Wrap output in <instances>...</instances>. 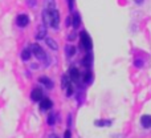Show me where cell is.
<instances>
[{
    "instance_id": "6da1fadb",
    "label": "cell",
    "mask_w": 151,
    "mask_h": 138,
    "mask_svg": "<svg viewBox=\"0 0 151 138\" xmlns=\"http://www.w3.org/2000/svg\"><path fill=\"white\" fill-rule=\"evenodd\" d=\"M31 52L36 56L37 60H41V61L42 60H47V53L44 52V49H42L39 44H32L31 45Z\"/></svg>"
},
{
    "instance_id": "7a4b0ae2",
    "label": "cell",
    "mask_w": 151,
    "mask_h": 138,
    "mask_svg": "<svg viewBox=\"0 0 151 138\" xmlns=\"http://www.w3.org/2000/svg\"><path fill=\"white\" fill-rule=\"evenodd\" d=\"M50 27L55 29H58V25H60V13L56 9H50Z\"/></svg>"
},
{
    "instance_id": "3957f363",
    "label": "cell",
    "mask_w": 151,
    "mask_h": 138,
    "mask_svg": "<svg viewBox=\"0 0 151 138\" xmlns=\"http://www.w3.org/2000/svg\"><path fill=\"white\" fill-rule=\"evenodd\" d=\"M80 37H81V44H82L83 49H85V51H90L91 49V40H90V37H89V35L83 31V32H81Z\"/></svg>"
},
{
    "instance_id": "277c9868",
    "label": "cell",
    "mask_w": 151,
    "mask_h": 138,
    "mask_svg": "<svg viewBox=\"0 0 151 138\" xmlns=\"http://www.w3.org/2000/svg\"><path fill=\"white\" fill-rule=\"evenodd\" d=\"M47 37V27L44 24L37 27V32H36V39L37 40H42Z\"/></svg>"
},
{
    "instance_id": "5b68a950",
    "label": "cell",
    "mask_w": 151,
    "mask_h": 138,
    "mask_svg": "<svg viewBox=\"0 0 151 138\" xmlns=\"http://www.w3.org/2000/svg\"><path fill=\"white\" fill-rule=\"evenodd\" d=\"M44 97V94H42V90L41 89H33L32 90V93H31V98H32V101H35V102H39L40 100Z\"/></svg>"
},
{
    "instance_id": "8992f818",
    "label": "cell",
    "mask_w": 151,
    "mask_h": 138,
    "mask_svg": "<svg viewBox=\"0 0 151 138\" xmlns=\"http://www.w3.org/2000/svg\"><path fill=\"white\" fill-rule=\"evenodd\" d=\"M16 23H17L19 27H27L29 23V17L27 15H19L17 19H16Z\"/></svg>"
},
{
    "instance_id": "52a82bcc",
    "label": "cell",
    "mask_w": 151,
    "mask_h": 138,
    "mask_svg": "<svg viewBox=\"0 0 151 138\" xmlns=\"http://www.w3.org/2000/svg\"><path fill=\"white\" fill-rule=\"evenodd\" d=\"M40 101H41L40 102V108H41L42 110H49L50 108H52V105H53L52 101H50L49 98H44V97H42Z\"/></svg>"
},
{
    "instance_id": "ba28073f",
    "label": "cell",
    "mask_w": 151,
    "mask_h": 138,
    "mask_svg": "<svg viewBox=\"0 0 151 138\" xmlns=\"http://www.w3.org/2000/svg\"><path fill=\"white\" fill-rule=\"evenodd\" d=\"M69 77H70L72 81L77 82V81L80 80V70H78L77 68H70L69 69Z\"/></svg>"
},
{
    "instance_id": "9c48e42d",
    "label": "cell",
    "mask_w": 151,
    "mask_h": 138,
    "mask_svg": "<svg viewBox=\"0 0 151 138\" xmlns=\"http://www.w3.org/2000/svg\"><path fill=\"white\" fill-rule=\"evenodd\" d=\"M141 124H142V126L143 128H151V116L150 114H145V116H142V118H141Z\"/></svg>"
},
{
    "instance_id": "30bf717a",
    "label": "cell",
    "mask_w": 151,
    "mask_h": 138,
    "mask_svg": "<svg viewBox=\"0 0 151 138\" xmlns=\"http://www.w3.org/2000/svg\"><path fill=\"white\" fill-rule=\"evenodd\" d=\"M45 43H47V45L50 48V49H53V51L58 49V44L53 39H50V37H45Z\"/></svg>"
},
{
    "instance_id": "8fae6325",
    "label": "cell",
    "mask_w": 151,
    "mask_h": 138,
    "mask_svg": "<svg viewBox=\"0 0 151 138\" xmlns=\"http://www.w3.org/2000/svg\"><path fill=\"white\" fill-rule=\"evenodd\" d=\"M72 24H73V28H78L80 27V23H81V17H80V13L78 12H74L73 17H72Z\"/></svg>"
},
{
    "instance_id": "7c38bea8",
    "label": "cell",
    "mask_w": 151,
    "mask_h": 138,
    "mask_svg": "<svg viewBox=\"0 0 151 138\" xmlns=\"http://www.w3.org/2000/svg\"><path fill=\"white\" fill-rule=\"evenodd\" d=\"M42 19H44V25H50V12L48 9L42 11Z\"/></svg>"
},
{
    "instance_id": "4fadbf2b",
    "label": "cell",
    "mask_w": 151,
    "mask_h": 138,
    "mask_svg": "<svg viewBox=\"0 0 151 138\" xmlns=\"http://www.w3.org/2000/svg\"><path fill=\"white\" fill-rule=\"evenodd\" d=\"M44 7H45V9H48V11L55 9L56 8V1L55 0H44Z\"/></svg>"
},
{
    "instance_id": "5bb4252c",
    "label": "cell",
    "mask_w": 151,
    "mask_h": 138,
    "mask_svg": "<svg viewBox=\"0 0 151 138\" xmlns=\"http://www.w3.org/2000/svg\"><path fill=\"white\" fill-rule=\"evenodd\" d=\"M40 82L44 84V85L47 86V88H49V89L53 88V82L50 81V78H48V77H40Z\"/></svg>"
},
{
    "instance_id": "9a60e30c",
    "label": "cell",
    "mask_w": 151,
    "mask_h": 138,
    "mask_svg": "<svg viewBox=\"0 0 151 138\" xmlns=\"http://www.w3.org/2000/svg\"><path fill=\"white\" fill-rule=\"evenodd\" d=\"M31 56H32L31 49H24L23 52H21V60H24V61H28L29 59H31Z\"/></svg>"
},
{
    "instance_id": "2e32d148",
    "label": "cell",
    "mask_w": 151,
    "mask_h": 138,
    "mask_svg": "<svg viewBox=\"0 0 151 138\" xmlns=\"http://www.w3.org/2000/svg\"><path fill=\"white\" fill-rule=\"evenodd\" d=\"M47 122H48V125L49 126H53L56 124V113L55 112H52V113H49V116H48V120H47Z\"/></svg>"
},
{
    "instance_id": "e0dca14e",
    "label": "cell",
    "mask_w": 151,
    "mask_h": 138,
    "mask_svg": "<svg viewBox=\"0 0 151 138\" xmlns=\"http://www.w3.org/2000/svg\"><path fill=\"white\" fill-rule=\"evenodd\" d=\"M94 125L96 126H110L111 125V121H105V120H98V121H96L94 122Z\"/></svg>"
},
{
    "instance_id": "ac0fdd59",
    "label": "cell",
    "mask_w": 151,
    "mask_h": 138,
    "mask_svg": "<svg viewBox=\"0 0 151 138\" xmlns=\"http://www.w3.org/2000/svg\"><path fill=\"white\" fill-rule=\"evenodd\" d=\"M65 49H66V56H68V57H72V56L76 53V48L73 45H68Z\"/></svg>"
},
{
    "instance_id": "d6986e66",
    "label": "cell",
    "mask_w": 151,
    "mask_h": 138,
    "mask_svg": "<svg viewBox=\"0 0 151 138\" xmlns=\"http://www.w3.org/2000/svg\"><path fill=\"white\" fill-rule=\"evenodd\" d=\"M61 85H63V88H66V86L69 85V78H68V74H64V76H63V82H61Z\"/></svg>"
},
{
    "instance_id": "ffe728a7",
    "label": "cell",
    "mask_w": 151,
    "mask_h": 138,
    "mask_svg": "<svg viewBox=\"0 0 151 138\" xmlns=\"http://www.w3.org/2000/svg\"><path fill=\"white\" fill-rule=\"evenodd\" d=\"M90 63H91V57H90V56H86V57L85 59H83V61H82V64H83V65H85V66H89V65H90Z\"/></svg>"
},
{
    "instance_id": "44dd1931",
    "label": "cell",
    "mask_w": 151,
    "mask_h": 138,
    "mask_svg": "<svg viewBox=\"0 0 151 138\" xmlns=\"http://www.w3.org/2000/svg\"><path fill=\"white\" fill-rule=\"evenodd\" d=\"M65 89H66V96L68 97L73 96V88H72V85H68Z\"/></svg>"
},
{
    "instance_id": "7402d4cb",
    "label": "cell",
    "mask_w": 151,
    "mask_h": 138,
    "mask_svg": "<svg viewBox=\"0 0 151 138\" xmlns=\"http://www.w3.org/2000/svg\"><path fill=\"white\" fill-rule=\"evenodd\" d=\"M90 80H91V74L88 72V73L85 74V77H83V81H85L86 84H89V82H90Z\"/></svg>"
},
{
    "instance_id": "603a6c76",
    "label": "cell",
    "mask_w": 151,
    "mask_h": 138,
    "mask_svg": "<svg viewBox=\"0 0 151 138\" xmlns=\"http://www.w3.org/2000/svg\"><path fill=\"white\" fill-rule=\"evenodd\" d=\"M27 3H28L29 7H35L36 5V0H27Z\"/></svg>"
},
{
    "instance_id": "cb8c5ba5",
    "label": "cell",
    "mask_w": 151,
    "mask_h": 138,
    "mask_svg": "<svg viewBox=\"0 0 151 138\" xmlns=\"http://www.w3.org/2000/svg\"><path fill=\"white\" fill-rule=\"evenodd\" d=\"M64 138H72L70 130H66V131H65V134H64Z\"/></svg>"
},
{
    "instance_id": "d4e9b609",
    "label": "cell",
    "mask_w": 151,
    "mask_h": 138,
    "mask_svg": "<svg viewBox=\"0 0 151 138\" xmlns=\"http://www.w3.org/2000/svg\"><path fill=\"white\" fill-rule=\"evenodd\" d=\"M135 65L137 66H142V65H143V63L141 61V59H137V60H135Z\"/></svg>"
},
{
    "instance_id": "484cf974",
    "label": "cell",
    "mask_w": 151,
    "mask_h": 138,
    "mask_svg": "<svg viewBox=\"0 0 151 138\" xmlns=\"http://www.w3.org/2000/svg\"><path fill=\"white\" fill-rule=\"evenodd\" d=\"M68 4H69V8L73 9V4H74V0H68Z\"/></svg>"
},
{
    "instance_id": "4316f807",
    "label": "cell",
    "mask_w": 151,
    "mask_h": 138,
    "mask_svg": "<svg viewBox=\"0 0 151 138\" xmlns=\"http://www.w3.org/2000/svg\"><path fill=\"white\" fill-rule=\"evenodd\" d=\"M48 138H58L57 134H55V133H50L49 136H48Z\"/></svg>"
},
{
    "instance_id": "83f0119b",
    "label": "cell",
    "mask_w": 151,
    "mask_h": 138,
    "mask_svg": "<svg viewBox=\"0 0 151 138\" xmlns=\"http://www.w3.org/2000/svg\"><path fill=\"white\" fill-rule=\"evenodd\" d=\"M72 24V17H68L66 19V25H70Z\"/></svg>"
},
{
    "instance_id": "f1b7e54d",
    "label": "cell",
    "mask_w": 151,
    "mask_h": 138,
    "mask_svg": "<svg viewBox=\"0 0 151 138\" xmlns=\"http://www.w3.org/2000/svg\"><path fill=\"white\" fill-rule=\"evenodd\" d=\"M142 1H143V0H135V3H138V4H141Z\"/></svg>"
}]
</instances>
